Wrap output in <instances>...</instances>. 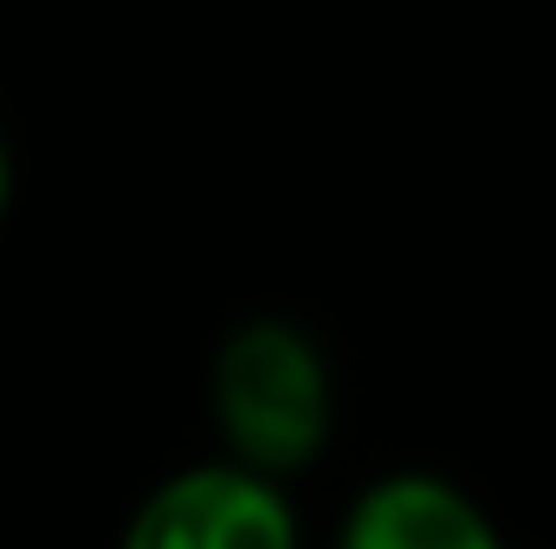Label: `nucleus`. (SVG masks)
Instances as JSON below:
<instances>
[{
    "label": "nucleus",
    "mask_w": 556,
    "mask_h": 549,
    "mask_svg": "<svg viewBox=\"0 0 556 549\" xmlns=\"http://www.w3.org/2000/svg\"><path fill=\"white\" fill-rule=\"evenodd\" d=\"M214 420L240 452V472L266 485L304 472L330 439V382L317 349L278 317L233 330L214 362Z\"/></svg>",
    "instance_id": "1"
},
{
    "label": "nucleus",
    "mask_w": 556,
    "mask_h": 549,
    "mask_svg": "<svg viewBox=\"0 0 556 549\" xmlns=\"http://www.w3.org/2000/svg\"><path fill=\"white\" fill-rule=\"evenodd\" d=\"M124 549H298L278 485L240 465H201L142 498Z\"/></svg>",
    "instance_id": "2"
},
{
    "label": "nucleus",
    "mask_w": 556,
    "mask_h": 549,
    "mask_svg": "<svg viewBox=\"0 0 556 549\" xmlns=\"http://www.w3.org/2000/svg\"><path fill=\"white\" fill-rule=\"evenodd\" d=\"M343 549H498V537L466 491L402 472L356 498Z\"/></svg>",
    "instance_id": "3"
},
{
    "label": "nucleus",
    "mask_w": 556,
    "mask_h": 549,
    "mask_svg": "<svg viewBox=\"0 0 556 549\" xmlns=\"http://www.w3.org/2000/svg\"><path fill=\"white\" fill-rule=\"evenodd\" d=\"M0 207H7V155H0Z\"/></svg>",
    "instance_id": "4"
}]
</instances>
